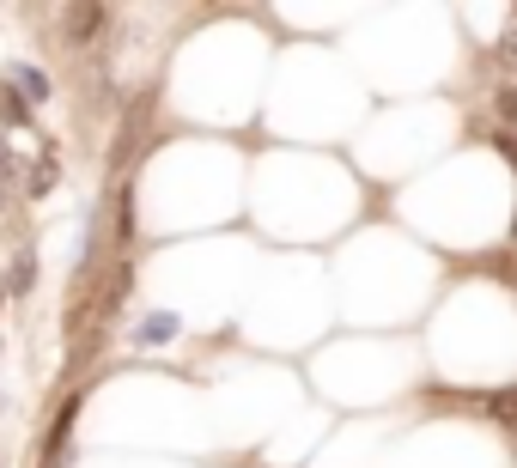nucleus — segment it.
Returning <instances> with one entry per match:
<instances>
[{
  "instance_id": "nucleus-1",
  "label": "nucleus",
  "mask_w": 517,
  "mask_h": 468,
  "mask_svg": "<svg viewBox=\"0 0 517 468\" xmlns=\"http://www.w3.org/2000/svg\"><path fill=\"white\" fill-rule=\"evenodd\" d=\"M13 86H19V98L43 104V98H49V73H43V67H13Z\"/></svg>"
},
{
  "instance_id": "nucleus-2",
  "label": "nucleus",
  "mask_w": 517,
  "mask_h": 468,
  "mask_svg": "<svg viewBox=\"0 0 517 468\" xmlns=\"http://www.w3.org/2000/svg\"><path fill=\"white\" fill-rule=\"evenodd\" d=\"M493 116L505 122V134H517V80H505V86H493Z\"/></svg>"
},
{
  "instance_id": "nucleus-3",
  "label": "nucleus",
  "mask_w": 517,
  "mask_h": 468,
  "mask_svg": "<svg viewBox=\"0 0 517 468\" xmlns=\"http://www.w3.org/2000/svg\"><path fill=\"white\" fill-rule=\"evenodd\" d=\"M487 408H493V414H499L505 426H517V389H505V396H493Z\"/></svg>"
},
{
  "instance_id": "nucleus-4",
  "label": "nucleus",
  "mask_w": 517,
  "mask_h": 468,
  "mask_svg": "<svg viewBox=\"0 0 517 468\" xmlns=\"http://www.w3.org/2000/svg\"><path fill=\"white\" fill-rule=\"evenodd\" d=\"M493 61H499V67H517V31H505V37L493 43Z\"/></svg>"
},
{
  "instance_id": "nucleus-5",
  "label": "nucleus",
  "mask_w": 517,
  "mask_h": 468,
  "mask_svg": "<svg viewBox=\"0 0 517 468\" xmlns=\"http://www.w3.org/2000/svg\"><path fill=\"white\" fill-rule=\"evenodd\" d=\"M31 280H37V262H19L13 280H7V292H31Z\"/></svg>"
},
{
  "instance_id": "nucleus-6",
  "label": "nucleus",
  "mask_w": 517,
  "mask_h": 468,
  "mask_svg": "<svg viewBox=\"0 0 517 468\" xmlns=\"http://www.w3.org/2000/svg\"><path fill=\"white\" fill-rule=\"evenodd\" d=\"M493 146L505 152V159H511V165H517V134H505V128H499V134H493Z\"/></svg>"
},
{
  "instance_id": "nucleus-7",
  "label": "nucleus",
  "mask_w": 517,
  "mask_h": 468,
  "mask_svg": "<svg viewBox=\"0 0 517 468\" xmlns=\"http://www.w3.org/2000/svg\"><path fill=\"white\" fill-rule=\"evenodd\" d=\"M7 177H13V152H7V146H0V183H7Z\"/></svg>"
},
{
  "instance_id": "nucleus-8",
  "label": "nucleus",
  "mask_w": 517,
  "mask_h": 468,
  "mask_svg": "<svg viewBox=\"0 0 517 468\" xmlns=\"http://www.w3.org/2000/svg\"><path fill=\"white\" fill-rule=\"evenodd\" d=\"M0 298H7V286H0Z\"/></svg>"
},
{
  "instance_id": "nucleus-9",
  "label": "nucleus",
  "mask_w": 517,
  "mask_h": 468,
  "mask_svg": "<svg viewBox=\"0 0 517 468\" xmlns=\"http://www.w3.org/2000/svg\"><path fill=\"white\" fill-rule=\"evenodd\" d=\"M0 341H7V335H0Z\"/></svg>"
}]
</instances>
